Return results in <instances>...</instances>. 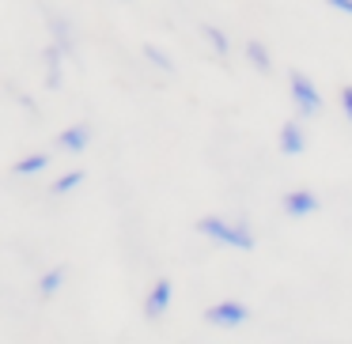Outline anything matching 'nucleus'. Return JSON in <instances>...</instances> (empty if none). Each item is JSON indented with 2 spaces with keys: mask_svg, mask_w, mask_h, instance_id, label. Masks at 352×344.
<instances>
[{
  "mask_svg": "<svg viewBox=\"0 0 352 344\" xmlns=\"http://www.w3.org/2000/svg\"><path fill=\"white\" fill-rule=\"evenodd\" d=\"M46 167H50V152H34V155H27V159H19L16 167H12V174L27 178V174H42Z\"/></svg>",
  "mask_w": 352,
  "mask_h": 344,
  "instance_id": "obj_8",
  "label": "nucleus"
},
{
  "mask_svg": "<svg viewBox=\"0 0 352 344\" xmlns=\"http://www.w3.org/2000/svg\"><path fill=\"white\" fill-rule=\"evenodd\" d=\"M329 8H337V12H344V16H352V0H326Z\"/></svg>",
  "mask_w": 352,
  "mask_h": 344,
  "instance_id": "obj_15",
  "label": "nucleus"
},
{
  "mask_svg": "<svg viewBox=\"0 0 352 344\" xmlns=\"http://www.w3.org/2000/svg\"><path fill=\"white\" fill-rule=\"evenodd\" d=\"M197 231L205 238H212V242H220V246H231V250H243V253L254 250V235L243 223L220 220V216H205V220H197Z\"/></svg>",
  "mask_w": 352,
  "mask_h": 344,
  "instance_id": "obj_1",
  "label": "nucleus"
},
{
  "mask_svg": "<svg viewBox=\"0 0 352 344\" xmlns=\"http://www.w3.org/2000/svg\"><path fill=\"white\" fill-rule=\"evenodd\" d=\"M284 212L292 216V220H303V216H311V212H318V197H314L311 190H292V193H284Z\"/></svg>",
  "mask_w": 352,
  "mask_h": 344,
  "instance_id": "obj_5",
  "label": "nucleus"
},
{
  "mask_svg": "<svg viewBox=\"0 0 352 344\" xmlns=\"http://www.w3.org/2000/svg\"><path fill=\"white\" fill-rule=\"evenodd\" d=\"M341 114L352 122V84H349V87H341Z\"/></svg>",
  "mask_w": 352,
  "mask_h": 344,
  "instance_id": "obj_14",
  "label": "nucleus"
},
{
  "mask_svg": "<svg viewBox=\"0 0 352 344\" xmlns=\"http://www.w3.org/2000/svg\"><path fill=\"white\" fill-rule=\"evenodd\" d=\"M303 148H307V137H303V129H299V122H284L280 125V152L284 155H303Z\"/></svg>",
  "mask_w": 352,
  "mask_h": 344,
  "instance_id": "obj_7",
  "label": "nucleus"
},
{
  "mask_svg": "<svg viewBox=\"0 0 352 344\" xmlns=\"http://www.w3.org/2000/svg\"><path fill=\"white\" fill-rule=\"evenodd\" d=\"M84 178H87L84 170H69L65 178H57V182L50 185V193H54V197H65V193H72L76 185H84Z\"/></svg>",
  "mask_w": 352,
  "mask_h": 344,
  "instance_id": "obj_10",
  "label": "nucleus"
},
{
  "mask_svg": "<svg viewBox=\"0 0 352 344\" xmlns=\"http://www.w3.org/2000/svg\"><path fill=\"white\" fill-rule=\"evenodd\" d=\"M144 57L155 65V69H163V72H175V61H170V57L163 54L160 46H152V42H144Z\"/></svg>",
  "mask_w": 352,
  "mask_h": 344,
  "instance_id": "obj_12",
  "label": "nucleus"
},
{
  "mask_svg": "<svg viewBox=\"0 0 352 344\" xmlns=\"http://www.w3.org/2000/svg\"><path fill=\"white\" fill-rule=\"evenodd\" d=\"M246 57L254 61V69H258V72H273V61H269V49L261 46V42H250V46H246Z\"/></svg>",
  "mask_w": 352,
  "mask_h": 344,
  "instance_id": "obj_11",
  "label": "nucleus"
},
{
  "mask_svg": "<svg viewBox=\"0 0 352 344\" xmlns=\"http://www.w3.org/2000/svg\"><path fill=\"white\" fill-rule=\"evenodd\" d=\"M201 34H205V38L212 42V49H216V54H220V57H228V49H231L228 34H220V31H216V27H201Z\"/></svg>",
  "mask_w": 352,
  "mask_h": 344,
  "instance_id": "obj_13",
  "label": "nucleus"
},
{
  "mask_svg": "<svg viewBox=\"0 0 352 344\" xmlns=\"http://www.w3.org/2000/svg\"><path fill=\"white\" fill-rule=\"evenodd\" d=\"M87 144H91V129H87V125H69V129L57 137V148H65V152H72V155H80Z\"/></svg>",
  "mask_w": 352,
  "mask_h": 344,
  "instance_id": "obj_6",
  "label": "nucleus"
},
{
  "mask_svg": "<svg viewBox=\"0 0 352 344\" xmlns=\"http://www.w3.org/2000/svg\"><path fill=\"white\" fill-rule=\"evenodd\" d=\"M205 321H208V325H216V329H239V325H246V321H250V310H246L243 303H235V299H228V303L208 306Z\"/></svg>",
  "mask_w": 352,
  "mask_h": 344,
  "instance_id": "obj_3",
  "label": "nucleus"
},
{
  "mask_svg": "<svg viewBox=\"0 0 352 344\" xmlns=\"http://www.w3.org/2000/svg\"><path fill=\"white\" fill-rule=\"evenodd\" d=\"M61 284H65V268H50V273L38 280V295L42 299H54L57 291H61Z\"/></svg>",
  "mask_w": 352,
  "mask_h": 344,
  "instance_id": "obj_9",
  "label": "nucleus"
},
{
  "mask_svg": "<svg viewBox=\"0 0 352 344\" xmlns=\"http://www.w3.org/2000/svg\"><path fill=\"white\" fill-rule=\"evenodd\" d=\"M170 299H175V284H170V280H155L152 291H148V299H144V318L148 321L163 318L167 306H170Z\"/></svg>",
  "mask_w": 352,
  "mask_h": 344,
  "instance_id": "obj_4",
  "label": "nucleus"
},
{
  "mask_svg": "<svg viewBox=\"0 0 352 344\" xmlns=\"http://www.w3.org/2000/svg\"><path fill=\"white\" fill-rule=\"evenodd\" d=\"M288 91H292V102H296V110L303 117H318L322 114V95H318V87L311 84V80L303 76V72H292L288 76Z\"/></svg>",
  "mask_w": 352,
  "mask_h": 344,
  "instance_id": "obj_2",
  "label": "nucleus"
}]
</instances>
